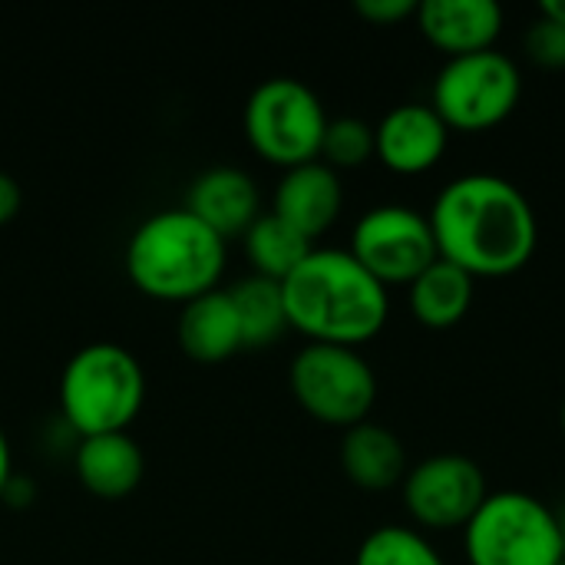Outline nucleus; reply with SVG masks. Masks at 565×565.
Instances as JSON below:
<instances>
[{"label": "nucleus", "instance_id": "obj_1", "mask_svg": "<svg viewBox=\"0 0 565 565\" xmlns=\"http://www.w3.org/2000/svg\"><path fill=\"white\" fill-rule=\"evenodd\" d=\"M437 258L477 278L523 271L540 245V222L523 189L493 172L450 179L430 212Z\"/></svg>", "mask_w": 565, "mask_h": 565}, {"label": "nucleus", "instance_id": "obj_2", "mask_svg": "<svg viewBox=\"0 0 565 565\" xmlns=\"http://www.w3.org/2000/svg\"><path fill=\"white\" fill-rule=\"evenodd\" d=\"M288 328L311 344L358 348L374 341L391 318L387 288L348 252L311 248L281 281Z\"/></svg>", "mask_w": 565, "mask_h": 565}, {"label": "nucleus", "instance_id": "obj_3", "mask_svg": "<svg viewBox=\"0 0 565 565\" xmlns=\"http://www.w3.org/2000/svg\"><path fill=\"white\" fill-rule=\"evenodd\" d=\"M225 258V238L182 205L152 212L132 228L126 275L152 301L189 305L218 288Z\"/></svg>", "mask_w": 565, "mask_h": 565}, {"label": "nucleus", "instance_id": "obj_4", "mask_svg": "<svg viewBox=\"0 0 565 565\" xmlns=\"http://www.w3.org/2000/svg\"><path fill=\"white\" fill-rule=\"evenodd\" d=\"M146 404V374L132 351L113 341L79 348L60 374L63 424L83 440L126 434Z\"/></svg>", "mask_w": 565, "mask_h": 565}, {"label": "nucleus", "instance_id": "obj_5", "mask_svg": "<svg viewBox=\"0 0 565 565\" xmlns=\"http://www.w3.org/2000/svg\"><path fill=\"white\" fill-rule=\"evenodd\" d=\"M463 550L470 565H559L565 559L556 510L520 490H500L483 500L463 526Z\"/></svg>", "mask_w": 565, "mask_h": 565}, {"label": "nucleus", "instance_id": "obj_6", "mask_svg": "<svg viewBox=\"0 0 565 565\" xmlns=\"http://www.w3.org/2000/svg\"><path fill=\"white\" fill-rule=\"evenodd\" d=\"M248 146L278 169H295L321 156L328 129L324 103L295 76H271L252 89L242 113Z\"/></svg>", "mask_w": 565, "mask_h": 565}, {"label": "nucleus", "instance_id": "obj_7", "mask_svg": "<svg viewBox=\"0 0 565 565\" xmlns=\"http://www.w3.org/2000/svg\"><path fill=\"white\" fill-rule=\"evenodd\" d=\"M523 99V73L503 50L447 60L434 79L430 106L454 132H487L507 122Z\"/></svg>", "mask_w": 565, "mask_h": 565}, {"label": "nucleus", "instance_id": "obj_8", "mask_svg": "<svg viewBox=\"0 0 565 565\" xmlns=\"http://www.w3.org/2000/svg\"><path fill=\"white\" fill-rule=\"evenodd\" d=\"M291 397L324 427L351 430L364 424L377 401V377L358 348L305 344L288 367Z\"/></svg>", "mask_w": 565, "mask_h": 565}, {"label": "nucleus", "instance_id": "obj_9", "mask_svg": "<svg viewBox=\"0 0 565 565\" xmlns=\"http://www.w3.org/2000/svg\"><path fill=\"white\" fill-rule=\"evenodd\" d=\"M348 252L384 285H411L424 268L437 262V242L430 218L411 205H374L354 228Z\"/></svg>", "mask_w": 565, "mask_h": 565}, {"label": "nucleus", "instance_id": "obj_10", "mask_svg": "<svg viewBox=\"0 0 565 565\" xmlns=\"http://www.w3.org/2000/svg\"><path fill=\"white\" fill-rule=\"evenodd\" d=\"M401 490L411 520L427 533L463 530L490 497L487 473L463 454H437L420 460L407 470Z\"/></svg>", "mask_w": 565, "mask_h": 565}, {"label": "nucleus", "instance_id": "obj_11", "mask_svg": "<svg viewBox=\"0 0 565 565\" xmlns=\"http://www.w3.org/2000/svg\"><path fill=\"white\" fill-rule=\"evenodd\" d=\"M447 146L450 129L430 103H401L374 126V159L397 175L430 172Z\"/></svg>", "mask_w": 565, "mask_h": 565}, {"label": "nucleus", "instance_id": "obj_12", "mask_svg": "<svg viewBox=\"0 0 565 565\" xmlns=\"http://www.w3.org/2000/svg\"><path fill=\"white\" fill-rule=\"evenodd\" d=\"M414 20L424 40L447 60L493 50L507 23L497 0H424Z\"/></svg>", "mask_w": 565, "mask_h": 565}, {"label": "nucleus", "instance_id": "obj_13", "mask_svg": "<svg viewBox=\"0 0 565 565\" xmlns=\"http://www.w3.org/2000/svg\"><path fill=\"white\" fill-rule=\"evenodd\" d=\"M341 209H344L341 175L321 159L285 169L271 199V212L281 222H288L295 232H301L308 242L321 238L341 218Z\"/></svg>", "mask_w": 565, "mask_h": 565}, {"label": "nucleus", "instance_id": "obj_14", "mask_svg": "<svg viewBox=\"0 0 565 565\" xmlns=\"http://www.w3.org/2000/svg\"><path fill=\"white\" fill-rule=\"evenodd\" d=\"M185 209L228 242L245 235L252 222L262 215V195L245 169L212 166L192 179L185 192Z\"/></svg>", "mask_w": 565, "mask_h": 565}, {"label": "nucleus", "instance_id": "obj_15", "mask_svg": "<svg viewBox=\"0 0 565 565\" xmlns=\"http://www.w3.org/2000/svg\"><path fill=\"white\" fill-rule=\"evenodd\" d=\"M76 480L96 500H122L146 477V457L139 444L126 434H99L83 437L73 454Z\"/></svg>", "mask_w": 565, "mask_h": 565}, {"label": "nucleus", "instance_id": "obj_16", "mask_svg": "<svg viewBox=\"0 0 565 565\" xmlns=\"http://www.w3.org/2000/svg\"><path fill=\"white\" fill-rule=\"evenodd\" d=\"M179 348L199 364H222L245 348L238 311L232 305L228 288H215L189 305H182L175 324Z\"/></svg>", "mask_w": 565, "mask_h": 565}, {"label": "nucleus", "instance_id": "obj_17", "mask_svg": "<svg viewBox=\"0 0 565 565\" xmlns=\"http://www.w3.org/2000/svg\"><path fill=\"white\" fill-rule=\"evenodd\" d=\"M341 470L344 477L367 490V493H384L404 483L407 477V450L394 430L384 424H358L344 430L341 440Z\"/></svg>", "mask_w": 565, "mask_h": 565}, {"label": "nucleus", "instance_id": "obj_18", "mask_svg": "<svg viewBox=\"0 0 565 565\" xmlns=\"http://www.w3.org/2000/svg\"><path fill=\"white\" fill-rule=\"evenodd\" d=\"M473 291H477V281L467 271L437 258L407 285L411 315L430 331H450L470 315Z\"/></svg>", "mask_w": 565, "mask_h": 565}, {"label": "nucleus", "instance_id": "obj_19", "mask_svg": "<svg viewBox=\"0 0 565 565\" xmlns=\"http://www.w3.org/2000/svg\"><path fill=\"white\" fill-rule=\"evenodd\" d=\"M245 245V258L255 268L258 278L268 281H285L315 248V242H308L301 232H295L288 222H281L275 212H262L252 228L242 235Z\"/></svg>", "mask_w": 565, "mask_h": 565}, {"label": "nucleus", "instance_id": "obj_20", "mask_svg": "<svg viewBox=\"0 0 565 565\" xmlns=\"http://www.w3.org/2000/svg\"><path fill=\"white\" fill-rule=\"evenodd\" d=\"M228 295H232V305L238 311L245 348H252V351L271 348L288 331L285 298H281V285L278 281L248 275L238 285H232Z\"/></svg>", "mask_w": 565, "mask_h": 565}, {"label": "nucleus", "instance_id": "obj_21", "mask_svg": "<svg viewBox=\"0 0 565 565\" xmlns=\"http://www.w3.org/2000/svg\"><path fill=\"white\" fill-rule=\"evenodd\" d=\"M354 565H447L440 550L411 526H381L364 536Z\"/></svg>", "mask_w": 565, "mask_h": 565}, {"label": "nucleus", "instance_id": "obj_22", "mask_svg": "<svg viewBox=\"0 0 565 565\" xmlns=\"http://www.w3.org/2000/svg\"><path fill=\"white\" fill-rule=\"evenodd\" d=\"M324 166L334 172L341 169H361L364 162L374 159V126L358 119V116H338L328 119L324 139H321V156Z\"/></svg>", "mask_w": 565, "mask_h": 565}, {"label": "nucleus", "instance_id": "obj_23", "mask_svg": "<svg viewBox=\"0 0 565 565\" xmlns=\"http://www.w3.org/2000/svg\"><path fill=\"white\" fill-rule=\"evenodd\" d=\"M526 56L543 70H565V26L556 20H546L536 13V20L526 30Z\"/></svg>", "mask_w": 565, "mask_h": 565}, {"label": "nucleus", "instance_id": "obj_24", "mask_svg": "<svg viewBox=\"0 0 565 565\" xmlns=\"http://www.w3.org/2000/svg\"><path fill=\"white\" fill-rule=\"evenodd\" d=\"M354 13L374 26H397L417 13V3L414 0H358Z\"/></svg>", "mask_w": 565, "mask_h": 565}, {"label": "nucleus", "instance_id": "obj_25", "mask_svg": "<svg viewBox=\"0 0 565 565\" xmlns=\"http://www.w3.org/2000/svg\"><path fill=\"white\" fill-rule=\"evenodd\" d=\"M20 205H23V192H20L17 179L7 175V172H0V225L13 222L17 212H20Z\"/></svg>", "mask_w": 565, "mask_h": 565}, {"label": "nucleus", "instance_id": "obj_26", "mask_svg": "<svg viewBox=\"0 0 565 565\" xmlns=\"http://www.w3.org/2000/svg\"><path fill=\"white\" fill-rule=\"evenodd\" d=\"M0 503H7V507H13V510L30 507V503H33V483H30V480H23L20 473H13V477H10V483H7V487H3V493H0Z\"/></svg>", "mask_w": 565, "mask_h": 565}, {"label": "nucleus", "instance_id": "obj_27", "mask_svg": "<svg viewBox=\"0 0 565 565\" xmlns=\"http://www.w3.org/2000/svg\"><path fill=\"white\" fill-rule=\"evenodd\" d=\"M10 477H13V454H10V440H7V434L0 427V493L10 483Z\"/></svg>", "mask_w": 565, "mask_h": 565}, {"label": "nucleus", "instance_id": "obj_28", "mask_svg": "<svg viewBox=\"0 0 565 565\" xmlns=\"http://www.w3.org/2000/svg\"><path fill=\"white\" fill-rule=\"evenodd\" d=\"M536 13L546 17V20H556V23H563L565 26V0H543Z\"/></svg>", "mask_w": 565, "mask_h": 565}, {"label": "nucleus", "instance_id": "obj_29", "mask_svg": "<svg viewBox=\"0 0 565 565\" xmlns=\"http://www.w3.org/2000/svg\"><path fill=\"white\" fill-rule=\"evenodd\" d=\"M556 523H559V533H563V543H565V507L563 510H556Z\"/></svg>", "mask_w": 565, "mask_h": 565}, {"label": "nucleus", "instance_id": "obj_30", "mask_svg": "<svg viewBox=\"0 0 565 565\" xmlns=\"http://www.w3.org/2000/svg\"><path fill=\"white\" fill-rule=\"evenodd\" d=\"M559 424H563V434H565V401H563V411H559Z\"/></svg>", "mask_w": 565, "mask_h": 565}, {"label": "nucleus", "instance_id": "obj_31", "mask_svg": "<svg viewBox=\"0 0 565 565\" xmlns=\"http://www.w3.org/2000/svg\"><path fill=\"white\" fill-rule=\"evenodd\" d=\"M559 565H565V559H563V563H559Z\"/></svg>", "mask_w": 565, "mask_h": 565}]
</instances>
